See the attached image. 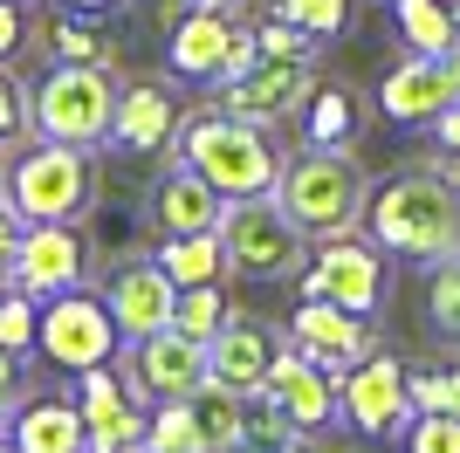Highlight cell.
<instances>
[{
  "label": "cell",
  "mask_w": 460,
  "mask_h": 453,
  "mask_svg": "<svg viewBox=\"0 0 460 453\" xmlns=\"http://www.w3.org/2000/svg\"><path fill=\"white\" fill-rule=\"evenodd\" d=\"M365 234L405 262H433V254L460 247V179L440 165H399L392 179L371 186Z\"/></svg>",
  "instance_id": "cell-1"
},
{
  "label": "cell",
  "mask_w": 460,
  "mask_h": 453,
  "mask_svg": "<svg viewBox=\"0 0 460 453\" xmlns=\"http://www.w3.org/2000/svg\"><path fill=\"white\" fill-rule=\"evenodd\" d=\"M220 207H227V200H220L186 158L152 186V226L158 234H213V226H220Z\"/></svg>",
  "instance_id": "cell-22"
},
{
  "label": "cell",
  "mask_w": 460,
  "mask_h": 453,
  "mask_svg": "<svg viewBox=\"0 0 460 453\" xmlns=\"http://www.w3.org/2000/svg\"><path fill=\"white\" fill-rule=\"evenodd\" d=\"M420 330H426V343H440V351L460 358V247H447V254L426 262V275H420Z\"/></svg>",
  "instance_id": "cell-23"
},
{
  "label": "cell",
  "mask_w": 460,
  "mask_h": 453,
  "mask_svg": "<svg viewBox=\"0 0 460 453\" xmlns=\"http://www.w3.org/2000/svg\"><path fill=\"white\" fill-rule=\"evenodd\" d=\"M137 453H152V447H137Z\"/></svg>",
  "instance_id": "cell-45"
},
{
  "label": "cell",
  "mask_w": 460,
  "mask_h": 453,
  "mask_svg": "<svg viewBox=\"0 0 460 453\" xmlns=\"http://www.w3.org/2000/svg\"><path fill=\"white\" fill-rule=\"evenodd\" d=\"M254 62V28L234 7H179L165 35V69L179 83H227Z\"/></svg>",
  "instance_id": "cell-7"
},
{
  "label": "cell",
  "mask_w": 460,
  "mask_h": 453,
  "mask_svg": "<svg viewBox=\"0 0 460 453\" xmlns=\"http://www.w3.org/2000/svg\"><path fill=\"white\" fill-rule=\"evenodd\" d=\"M49 62H111L117 69V49L103 35V21L96 14H76V7H62L49 21Z\"/></svg>",
  "instance_id": "cell-27"
},
{
  "label": "cell",
  "mask_w": 460,
  "mask_h": 453,
  "mask_svg": "<svg viewBox=\"0 0 460 453\" xmlns=\"http://www.w3.org/2000/svg\"><path fill=\"white\" fill-rule=\"evenodd\" d=\"M186 7H234V14H241V7H248V0H186Z\"/></svg>",
  "instance_id": "cell-43"
},
{
  "label": "cell",
  "mask_w": 460,
  "mask_h": 453,
  "mask_svg": "<svg viewBox=\"0 0 460 453\" xmlns=\"http://www.w3.org/2000/svg\"><path fill=\"white\" fill-rule=\"evenodd\" d=\"M303 296H323L337 309H358V316H378L385 296H392V254L378 241H358V234H337L303 262Z\"/></svg>",
  "instance_id": "cell-9"
},
{
  "label": "cell",
  "mask_w": 460,
  "mask_h": 453,
  "mask_svg": "<svg viewBox=\"0 0 460 453\" xmlns=\"http://www.w3.org/2000/svg\"><path fill=\"white\" fill-rule=\"evenodd\" d=\"M186 405H192V426H199V453H227L234 440L248 433V392H234L220 378H207Z\"/></svg>",
  "instance_id": "cell-25"
},
{
  "label": "cell",
  "mask_w": 460,
  "mask_h": 453,
  "mask_svg": "<svg viewBox=\"0 0 460 453\" xmlns=\"http://www.w3.org/2000/svg\"><path fill=\"white\" fill-rule=\"evenodd\" d=\"M90 275V247H83L76 220H28L14 241V289H28L35 302L62 296V289H83Z\"/></svg>",
  "instance_id": "cell-14"
},
{
  "label": "cell",
  "mask_w": 460,
  "mask_h": 453,
  "mask_svg": "<svg viewBox=\"0 0 460 453\" xmlns=\"http://www.w3.org/2000/svg\"><path fill=\"white\" fill-rule=\"evenodd\" d=\"M124 385L131 398L158 405V398H192L207 385V343L186 337V330H152V337H131L124 343Z\"/></svg>",
  "instance_id": "cell-12"
},
{
  "label": "cell",
  "mask_w": 460,
  "mask_h": 453,
  "mask_svg": "<svg viewBox=\"0 0 460 453\" xmlns=\"http://www.w3.org/2000/svg\"><path fill=\"white\" fill-rule=\"evenodd\" d=\"M158 268H165L179 289H192V282H227V247H220V234H165Z\"/></svg>",
  "instance_id": "cell-26"
},
{
  "label": "cell",
  "mask_w": 460,
  "mask_h": 453,
  "mask_svg": "<svg viewBox=\"0 0 460 453\" xmlns=\"http://www.w3.org/2000/svg\"><path fill=\"white\" fill-rule=\"evenodd\" d=\"M454 7H460V0H454Z\"/></svg>",
  "instance_id": "cell-47"
},
{
  "label": "cell",
  "mask_w": 460,
  "mask_h": 453,
  "mask_svg": "<svg viewBox=\"0 0 460 453\" xmlns=\"http://www.w3.org/2000/svg\"><path fill=\"white\" fill-rule=\"evenodd\" d=\"M103 302H111V316H117V330H124V343H131V337H152V330H165V323H172L179 282L158 268V254H137V262H117V268H111Z\"/></svg>",
  "instance_id": "cell-18"
},
{
  "label": "cell",
  "mask_w": 460,
  "mask_h": 453,
  "mask_svg": "<svg viewBox=\"0 0 460 453\" xmlns=\"http://www.w3.org/2000/svg\"><path fill=\"white\" fill-rule=\"evenodd\" d=\"M227 316H234L227 282H192V289H179V302H172V330H186V337H199V343L220 337Z\"/></svg>",
  "instance_id": "cell-28"
},
{
  "label": "cell",
  "mask_w": 460,
  "mask_h": 453,
  "mask_svg": "<svg viewBox=\"0 0 460 453\" xmlns=\"http://www.w3.org/2000/svg\"><path fill=\"white\" fill-rule=\"evenodd\" d=\"M337 419H350V433L365 440H399L412 426V398H405V364L392 351H365L337 378Z\"/></svg>",
  "instance_id": "cell-11"
},
{
  "label": "cell",
  "mask_w": 460,
  "mask_h": 453,
  "mask_svg": "<svg viewBox=\"0 0 460 453\" xmlns=\"http://www.w3.org/2000/svg\"><path fill=\"white\" fill-rule=\"evenodd\" d=\"M172 145L220 200H261L282 179V145L269 138V124H248L234 111H186Z\"/></svg>",
  "instance_id": "cell-2"
},
{
  "label": "cell",
  "mask_w": 460,
  "mask_h": 453,
  "mask_svg": "<svg viewBox=\"0 0 460 453\" xmlns=\"http://www.w3.org/2000/svg\"><path fill=\"white\" fill-rule=\"evenodd\" d=\"M269 14L296 21L309 41H337V35H350V21H358V0H269Z\"/></svg>",
  "instance_id": "cell-29"
},
{
  "label": "cell",
  "mask_w": 460,
  "mask_h": 453,
  "mask_svg": "<svg viewBox=\"0 0 460 453\" xmlns=\"http://www.w3.org/2000/svg\"><path fill=\"white\" fill-rule=\"evenodd\" d=\"M28 49V14H21V0H0V62H14Z\"/></svg>",
  "instance_id": "cell-36"
},
{
  "label": "cell",
  "mask_w": 460,
  "mask_h": 453,
  "mask_svg": "<svg viewBox=\"0 0 460 453\" xmlns=\"http://www.w3.org/2000/svg\"><path fill=\"white\" fill-rule=\"evenodd\" d=\"M21 392H28V385H21V358H14V351H0V419L21 405Z\"/></svg>",
  "instance_id": "cell-38"
},
{
  "label": "cell",
  "mask_w": 460,
  "mask_h": 453,
  "mask_svg": "<svg viewBox=\"0 0 460 453\" xmlns=\"http://www.w3.org/2000/svg\"><path fill=\"white\" fill-rule=\"evenodd\" d=\"M28 131H35V83H21L0 62V145H21Z\"/></svg>",
  "instance_id": "cell-33"
},
{
  "label": "cell",
  "mask_w": 460,
  "mask_h": 453,
  "mask_svg": "<svg viewBox=\"0 0 460 453\" xmlns=\"http://www.w3.org/2000/svg\"><path fill=\"white\" fill-rule=\"evenodd\" d=\"M227 453H282V447H261V440H248V433H241V440H234Z\"/></svg>",
  "instance_id": "cell-42"
},
{
  "label": "cell",
  "mask_w": 460,
  "mask_h": 453,
  "mask_svg": "<svg viewBox=\"0 0 460 453\" xmlns=\"http://www.w3.org/2000/svg\"><path fill=\"white\" fill-rule=\"evenodd\" d=\"M21 213L14 207H0V289H14V241H21Z\"/></svg>",
  "instance_id": "cell-37"
},
{
  "label": "cell",
  "mask_w": 460,
  "mask_h": 453,
  "mask_svg": "<svg viewBox=\"0 0 460 453\" xmlns=\"http://www.w3.org/2000/svg\"><path fill=\"white\" fill-rule=\"evenodd\" d=\"M83 453H90V447H83Z\"/></svg>",
  "instance_id": "cell-48"
},
{
  "label": "cell",
  "mask_w": 460,
  "mask_h": 453,
  "mask_svg": "<svg viewBox=\"0 0 460 453\" xmlns=\"http://www.w3.org/2000/svg\"><path fill=\"white\" fill-rule=\"evenodd\" d=\"M179 124H186V103H179L172 76H131V83H117V111H111V138L103 145L131 151V158H152V151H172Z\"/></svg>",
  "instance_id": "cell-13"
},
{
  "label": "cell",
  "mask_w": 460,
  "mask_h": 453,
  "mask_svg": "<svg viewBox=\"0 0 460 453\" xmlns=\"http://www.w3.org/2000/svg\"><path fill=\"white\" fill-rule=\"evenodd\" d=\"M316 56L323 49H296V56H254L241 76H227L220 83V111L248 117V124H288V117H303L309 90L323 83L316 76Z\"/></svg>",
  "instance_id": "cell-10"
},
{
  "label": "cell",
  "mask_w": 460,
  "mask_h": 453,
  "mask_svg": "<svg viewBox=\"0 0 460 453\" xmlns=\"http://www.w3.org/2000/svg\"><path fill=\"white\" fill-rule=\"evenodd\" d=\"M35 351L56 364V371H90V364H111L117 351H124V330H117V316H111V302H103V296L62 289V296L41 302Z\"/></svg>",
  "instance_id": "cell-8"
},
{
  "label": "cell",
  "mask_w": 460,
  "mask_h": 453,
  "mask_svg": "<svg viewBox=\"0 0 460 453\" xmlns=\"http://www.w3.org/2000/svg\"><path fill=\"white\" fill-rule=\"evenodd\" d=\"M392 28H399L405 56H447V49H460V7L454 0H392Z\"/></svg>",
  "instance_id": "cell-24"
},
{
  "label": "cell",
  "mask_w": 460,
  "mask_h": 453,
  "mask_svg": "<svg viewBox=\"0 0 460 453\" xmlns=\"http://www.w3.org/2000/svg\"><path fill=\"white\" fill-rule=\"evenodd\" d=\"M365 165L350 158L344 145H309L303 158H282V179H275V207L303 226L309 241H337V234H358L365 226Z\"/></svg>",
  "instance_id": "cell-3"
},
{
  "label": "cell",
  "mask_w": 460,
  "mask_h": 453,
  "mask_svg": "<svg viewBox=\"0 0 460 453\" xmlns=\"http://www.w3.org/2000/svg\"><path fill=\"white\" fill-rule=\"evenodd\" d=\"M213 234L227 247V275H248V282H296L303 262H309V234L275 207V192H261V200H227Z\"/></svg>",
  "instance_id": "cell-5"
},
{
  "label": "cell",
  "mask_w": 460,
  "mask_h": 453,
  "mask_svg": "<svg viewBox=\"0 0 460 453\" xmlns=\"http://www.w3.org/2000/svg\"><path fill=\"white\" fill-rule=\"evenodd\" d=\"M288 343H296L309 364H323L330 378H344L365 351H378L371 316L337 309V302H323V296H303V302H296V316H288Z\"/></svg>",
  "instance_id": "cell-17"
},
{
  "label": "cell",
  "mask_w": 460,
  "mask_h": 453,
  "mask_svg": "<svg viewBox=\"0 0 460 453\" xmlns=\"http://www.w3.org/2000/svg\"><path fill=\"white\" fill-rule=\"evenodd\" d=\"M0 453H7V433H0Z\"/></svg>",
  "instance_id": "cell-44"
},
{
  "label": "cell",
  "mask_w": 460,
  "mask_h": 453,
  "mask_svg": "<svg viewBox=\"0 0 460 453\" xmlns=\"http://www.w3.org/2000/svg\"><path fill=\"white\" fill-rule=\"evenodd\" d=\"M460 96V49L447 56H405L399 69L378 83V117L399 124V131H420Z\"/></svg>",
  "instance_id": "cell-16"
},
{
  "label": "cell",
  "mask_w": 460,
  "mask_h": 453,
  "mask_svg": "<svg viewBox=\"0 0 460 453\" xmlns=\"http://www.w3.org/2000/svg\"><path fill=\"white\" fill-rule=\"evenodd\" d=\"M303 124H309V145H344L350 124H358V103H350L344 90H330V83H316L303 103Z\"/></svg>",
  "instance_id": "cell-31"
},
{
  "label": "cell",
  "mask_w": 460,
  "mask_h": 453,
  "mask_svg": "<svg viewBox=\"0 0 460 453\" xmlns=\"http://www.w3.org/2000/svg\"><path fill=\"white\" fill-rule=\"evenodd\" d=\"M76 405H83V447L90 453H137L145 447V398H131L124 371H111V364L76 371Z\"/></svg>",
  "instance_id": "cell-15"
},
{
  "label": "cell",
  "mask_w": 460,
  "mask_h": 453,
  "mask_svg": "<svg viewBox=\"0 0 460 453\" xmlns=\"http://www.w3.org/2000/svg\"><path fill=\"white\" fill-rule=\"evenodd\" d=\"M296 453H365V447H350V440H316V433H309Z\"/></svg>",
  "instance_id": "cell-41"
},
{
  "label": "cell",
  "mask_w": 460,
  "mask_h": 453,
  "mask_svg": "<svg viewBox=\"0 0 460 453\" xmlns=\"http://www.w3.org/2000/svg\"><path fill=\"white\" fill-rule=\"evenodd\" d=\"M0 192H7V207L21 220H83L96 207V158H90V145L35 138L0 172Z\"/></svg>",
  "instance_id": "cell-4"
},
{
  "label": "cell",
  "mask_w": 460,
  "mask_h": 453,
  "mask_svg": "<svg viewBox=\"0 0 460 453\" xmlns=\"http://www.w3.org/2000/svg\"><path fill=\"white\" fill-rule=\"evenodd\" d=\"M62 7H76V14H96V21H111L117 7H131V0H62Z\"/></svg>",
  "instance_id": "cell-40"
},
{
  "label": "cell",
  "mask_w": 460,
  "mask_h": 453,
  "mask_svg": "<svg viewBox=\"0 0 460 453\" xmlns=\"http://www.w3.org/2000/svg\"><path fill=\"white\" fill-rule=\"evenodd\" d=\"M35 323H41V302L28 289H0V351L28 358L35 351Z\"/></svg>",
  "instance_id": "cell-32"
},
{
  "label": "cell",
  "mask_w": 460,
  "mask_h": 453,
  "mask_svg": "<svg viewBox=\"0 0 460 453\" xmlns=\"http://www.w3.org/2000/svg\"><path fill=\"white\" fill-rule=\"evenodd\" d=\"M254 398H269V405H282L303 433H323L330 419H337V378L323 371V364H309L296 343H282V358L269 364V385Z\"/></svg>",
  "instance_id": "cell-20"
},
{
  "label": "cell",
  "mask_w": 460,
  "mask_h": 453,
  "mask_svg": "<svg viewBox=\"0 0 460 453\" xmlns=\"http://www.w3.org/2000/svg\"><path fill=\"white\" fill-rule=\"evenodd\" d=\"M117 83L124 76L111 62H49L35 83V138H62V145H103L117 111Z\"/></svg>",
  "instance_id": "cell-6"
},
{
  "label": "cell",
  "mask_w": 460,
  "mask_h": 453,
  "mask_svg": "<svg viewBox=\"0 0 460 453\" xmlns=\"http://www.w3.org/2000/svg\"><path fill=\"white\" fill-rule=\"evenodd\" d=\"M405 398H412V413H460V364H447V371H405Z\"/></svg>",
  "instance_id": "cell-34"
},
{
  "label": "cell",
  "mask_w": 460,
  "mask_h": 453,
  "mask_svg": "<svg viewBox=\"0 0 460 453\" xmlns=\"http://www.w3.org/2000/svg\"><path fill=\"white\" fill-rule=\"evenodd\" d=\"M145 447L152 453H199V426H192L186 398H158L145 413Z\"/></svg>",
  "instance_id": "cell-30"
},
{
  "label": "cell",
  "mask_w": 460,
  "mask_h": 453,
  "mask_svg": "<svg viewBox=\"0 0 460 453\" xmlns=\"http://www.w3.org/2000/svg\"><path fill=\"white\" fill-rule=\"evenodd\" d=\"M399 440L405 453H460V413H412Z\"/></svg>",
  "instance_id": "cell-35"
},
{
  "label": "cell",
  "mask_w": 460,
  "mask_h": 453,
  "mask_svg": "<svg viewBox=\"0 0 460 453\" xmlns=\"http://www.w3.org/2000/svg\"><path fill=\"white\" fill-rule=\"evenodd\" d=\"M288 330H275V323L261 316H227V330L207 343V378H220V385H234V392H261L269 385V364L282 358Z\"/></svg>",
  "instance_id": "cell-19"
},
{
  "label": "cell",
  "mask_w": 460,
  "mask_h": 453,
  "mask_svg": "<svg viewBox=\"0 0 460 453\" xmlns=\"http://www.w3.org/2000/svg\"><path fill=\"white\" fill-rule=\"evenodd\" d=\"M7 453H83V405L62 392H21L7 413Z\"/></svg>",
  "instance_id": "cell-21"
},
{
  "label": "cell",
  "mask_w": 460,
  "mask_h": 453,
  "mask_svg": "<svg viewBox=\"0 0 460 453\" xmlns=\"http://www.w3.org/2000/svg\"><path fill=\"white\" fill-rule=\"evenodd\" d=\"M21 7H28V0H21Z\"/></svg>",
  "instance_id": "cell-46"
},
{
  "label": "cell",
  "mask_w": 460,
  "mask_h": 453,
  "mask_svg": "<svg viewBox=\"0 0 460 453\" xmlns=\"http://www.w3.org/2000/svg\"><path fill=\"white\" fill-rule=\"evenodd\" d=\"M426 131H433V145H440V151H454V158H460V96L433 117V124H426Z\"/></svg>",
  "instance_id": "cell-39"
}]
</instances>
